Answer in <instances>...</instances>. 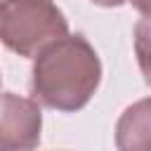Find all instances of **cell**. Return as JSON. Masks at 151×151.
<instances>
[{
  "instance_id": "5b68a950",
  "label": "cell",
  "mask_w": 151,
  "mask_h": 151,
  "mask_svg": "<svg viewBox=\"0 0 151 151\" xmlns=\"http://www.w3.org/2000/svg\"><path fill=\"white\" fill-rule=\"evenodd\" d=\"M134 54L144 83L151 85V17H144L134 24Z\"/></svg>"
},
{
  "instance_id": "277c9868",
  "label": "cell",
  "mask_w": 151,
  "mask_h": 151,
  "mask_svg": "<svg viewBox=\"0 0 151 151\" xmlns=\"http://www.w3.org/2000/svg\"><path fill=\"white\" fill-rule=\"evenodd\" d=\"M118 151H151V97L127 106L116 123Z\"/></svg>"
},
{
  "instance_id": "6da1fadb",
  "label": "cell",
  "mask_w": 151,
  "mask_h": 151,
  "mask_svg": "<svg viewBox=\"0 0 151 151\" xmlns=\"http://www.w3.org/2000/svg\"><path fill=\"white\" fill-rule=\"evenodd\" d=\"M101 80V61L85 35H64L47 45L33 64L31 90L35 101L54 111H80Z\"/></svg>"
},
{
  "instance_id": "7a4b0ae2",
  "label": "cell",
  "mask_w": 151,
  "mask_h": 151,
  "mask_svg": "<svg viewBox=\"0 0 151 151\" xmlns=\"http://www.w3.org/2000/svg\"><path fill=\"white\" fill-rule=\"evenodd\" d=\"M68 33L54 0H0V40L19 57H38Z\"/></svg>"
},
{
  "instance_id": "3957f363",
  "label": "cell",
  "mask_w": 151,
  "mask_h": 151,
  "mask_svg": "<svg viewBox=\"0 0 151 151\" xmlns=\"http://www.w3.org/2000/svg\"><path fill=\"white\" fill-rule=\"evenodd\" d=\"M42 113L35 99L0 94V151H33L40 144Z\"/></svg>"
},
{
  "instance_id": "8992f818",
  "label": "cell",
  "mask_w": 151,
  "mask_h": 151,
  "mask_svg": "<svg viewBox=\"0 0 151 151\" xmlns=\"http://www.w3.org/2000/svg\"><path fill=\"white\" fill-rule=\"evenodd\" d=\"M137 12H142L144 17H151V0H127Z\"/></svg>"
},
{
  "instance_id": "52a82bcc",
  "label": "cell",
  "mask_w": 151,
  "mask_h": 151,
  "mask_svg": "<svg viewBox=\"0 0 151 151\" xmlns=\"http://www.w3.org/2000/svg\"><path fill=\"white\" fill-rule=\"evenodd\" d=\"M94 5H99V7H118V5H123V2H127V0H92Z\"/></svg>"
}]
</instances>
